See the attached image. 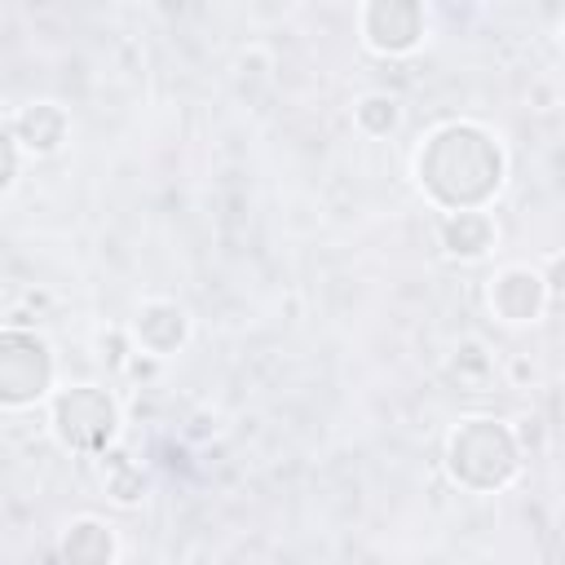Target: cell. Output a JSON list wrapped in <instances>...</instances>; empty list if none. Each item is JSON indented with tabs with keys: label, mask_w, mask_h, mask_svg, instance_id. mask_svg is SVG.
<instances>
[{
	"label": "cell",
	"mask_w": 565,
	"mask_h": 565,
	"mask_svg": "<svg viewBox=\"0 0 565 565\" xmlns=\"http://www.w3.org/2000/svg\"><path fill=\"white\" fill-rule=\"evenodd\" d=\"M57 424H62V437L75 441V446H97L102 437H110V424H115V411L102 393L93 388H75L57 402Z\"/></svg>",
	"instance_id": "cell-1"
},
{
	"label": "cell",
	"mask_w": 565,
	"mask_h": 565,
	"mask_svg": "<svg viewBox=\"0 0 565 565\" xmlns=\"http://www.w3.org/2000/svg\"><path fill=\"white\" fill-rule=\"evenodd\" d=\"M446 247L455 256H481L490 247V221L477 212H459L446 221Z\"/></svg>",
	"instance_id": "cell-2"
},
{
	"label": "cell",
	"mask_w": 565,
	"mask_h": 565,
	"mask_svg": "<svg viewBox=\"0 0 565 565\" xmlns=\"http://www.w3.org/2000/svg\"><path fill=\"white\" fill-rule=\"evenodd\" d=\"M362 119H366L375 132H384V128L397 124V106H393L388 97H366V102H362Z\"/></svg>",
	"instance_id": "cell-3"
},
{
	"label": "cell",
	"mask_w": 565,
	"mask_h": 565,
	"mask_svg": "<svg viewBox=\"0 0 565 565\" xmlns=\"http://www.w3.org/2000/svg\"><path fill=\"white\" fill-rule=\"evenodd\" d=\"M552 287L565 291V260H556V269H552Z\"/></svg>",
	"instance_id": "cell-4"
}]
</instances>
